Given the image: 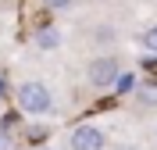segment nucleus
Segmentation results:
<instances>
[{
  "label": "nucleus",
  "instance_id": "9",
  "mask_svg": "<svg viewBox=\"0 0 157 150\" xmlns=\"http://www.w3.org/2000/svg\"><path fill=\"white\" fill-rule=\"evenodd\" d=\"M47 7H54V11H61V7H71V0H43Z\"/></svg>",
  "mask_w": 157,
  "mask_h": 150
},
{
  "label": "nucleus",
  "instance_id": "10",
  "mask_svg": "<svg viewBox=\"0 0 157 150\" xmlns=\"http://www.w3.org/2000/svg\"><path fill=\"white\" fill-rule=\"evenodd\" d=\"M93 36H97V43H111V29H97Z\"/></svg>",
  "mask_w": 157,
  "mask_h": 150
},
{
  "label": "nucleus",
  "instance_id": "12",
  "mask_svg": "<svg viewBox=\"0 0 157 150\" xmlns=\"http://www.w3.org/2000/svg\"><path fill=\"white\" fill-rule=\"evenodd\" d=\"M0 97H4V82H0Z\"/></svg>",
  "mask_w": 157,
  "mask_h": 150
},
{
  "label": "nucleus",
  "instance_id": "4",
  "mask_svg": "<svg viewBox=\"0 0 157 150\" xmlns=\"http://www.w3.org/2000/svg\"><path fill=\"white\" fill-rule=\"evenodd\" d=\"M36 47H39V50H54V47H61V32L50 29V25H47V29H39V32H36Z\"/></svg>",
  "mask_w": 157,
  "mask_h": 150
},
{
  "label": "nucleus",
  "instance_id": "3",
  "mask_svg": "<svg viewBox=\"0 0 157 150\" xmlns=\"http://www.w3.org/2000/svg\"><path fill=\"white\" fill-rule=\"evenodd\" d=\"M107 147V136L100 125H78L71 132V150H104Z\"/></svg>",
  "mask_w": 157,
  "mask_h": 150
},
{
  "label": "nucleus",
  "instance_id": "8",
  "mask_svg": "<svg viewBox=\"0 0 157 150\" xmlns=\"http://www.w3.org/2000/svg\"><path fill=\"white\" fill-rule=\"evenodd\" d=\"M0 150H14V140H11L4 129H0Z\"/></svg>",
  "mask_w": 157,
  "mask_h": 150
},
{
  "label": "nucleus",
  "instance_id": "5",
  "mask_svg": "<svg viewBox=\"0 0 157 150\" xmlns=\"http://www.w3.org/2000/svg\"><path fill=\"white\" fill-rule=\"evenodd\" d=\"M114 90L121 93V97H125V93H132V90H136V75H132V71H128V75L121 71V75H118V82H114Z\"/></svg>",
  "mask_w": 157,
  "mask_h": 150
},
{
  "label": "nucleus",
  "instance_id": "2",
  "mask_svg": "<svg viewBox=\"0 0 157 150\" xmlns=\"http://www.w3.org/2000/svg\"><path fill=\"white\" fill-rule=\"evenodd\" d=\"M118 75H121V68H118L114 57H93L89 68H86L89 86H97V90H111V86L118 82Z\"/></svg>",
  "mask_w": 157,
  "mask_h": 150
},
{
  "label": "nucleus",
  "instance_id": "7",
  "mask_svg": "<svg viewBox=\"0 0 157 150\" xmlns=\"http://www.w3.org/2000/svg\"><path fill=\"white\" fill-rule=\"evenodd\" d=\"M139 104L143 107H157V86H143L139 90Z\"/></svg>",
  "mask_w": 157,
  "mask_h": 150
},
{
  "label": "nucleus",
  "instance_id": "13",
  "mask_svg": "<svg viewBox=\"0 0 157 150\" xmlns=\"http://www.w3.org/2000/svg\"><path fill=\"white\" fill-rule=\"evenodd\" d=\"M154 140H157V129H154Z\"/></svg>",
  "mask_w": 157,
  "mask_h": 150
},
{
  "label": "nucleus",
  "instance_id": "1",
  "mask_svg": "<svg viewBox=\"0 0 157 150\" xmlns=\"http://www.w3.org/2000/svg\"><path fill=\"white\" fill-rule=\"evenodd\" d=\"M14 100H18V107L25 114H50L54 111V97L43 82H21L18 90H14Z\"/></svg>",
  "mask_w": 157,
  "mask_h": 150
},
{
  "label": "nucleus",
  "instance_id": "14",
  "mask_svg": "<svg viewBox=\"0 0 157 150\" xmlns=\"http://www.w3.org/2000/svg\"><path fill=\"white\" fill-rule=\"evenodd\" d=\"M43 150H50V147H43Z\"/></svg>",
  "mask_w": 157,
  "mask_h": 150
},
{
  "label": "nucleus",
  "instance_id": "6",
  "mask_svg": "<svg viewBox=\"0 0 157 150\" xmlns=\"http://www.w3.org/2000/svg\"><path fill=\"white\" fill-rule=\"evenodd\" d=\"M143 50L157 57V25H150V29L143 32Z\"/></svg>",
  "mask_w": 157,
  "mask_h": 150
},
{
  "label": "nucleus",
  "instance_id": "11",
  "mask_svg": "<svg viewBox=\"0 0 157 150\" xmlns=\"http://www.w3.org/2000/svg\"><path fill=\"white\" fill-rule=\"evenodd\" d=\"M114 150H136V147H128V143H121V147H114Z\"/></svg>",
  "mask_w": 157,
  "mask_h": 150
}]
</instances>
